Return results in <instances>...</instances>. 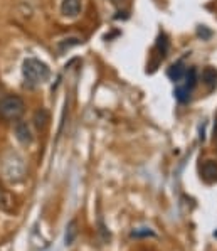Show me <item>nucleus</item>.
<instances>
[{
	"label": "nucleus",
	"mask_w": 217,
	"mask_h": 251,
	"mask_svg": "<svg viewBox=\"0 0 217 251\" xmlns=\"http://www.w3.org/2000/svg\"><path fill=\"white\" fill-rule=\"evenodd\" d=\"M22 76H24L25 86L37 88L51 78V69L44 61L37 57H27L22 64Z\"/></svg>",
	"instance_id": "obj_1"
},
{
	"label": "nucleus",
	"mask_w": 217,
	"mask_h": 251,
	"mask_svg": "<svg viewBox=\"0 0 217 251\" xmlns=\"http://www.w3.org/2000/svg\"><path fill=\"white\" fill-rule=\"evenodd\" d=\"M2 174H3V179H5L7 182H10V184L22 182L27 176L25 160L15 152L7 153L2 160Z\"/></svg>",
	"instance_id": "obj_2"
},
{
	"label": "nucleus",
	"mask_w": 217,
	"mask_h": 251,
	"mask_svg": "<svg viewBox=\"0 0 217 251\" xmlns=\"http://www.w3.org/2000/svg\"><path fill=\"white\" fill-rule=\"evenodd\" d=\"M25 103L21 96L17 95H7L0 98V118L7 122H15L24 115Z\"/></svg>",
	"instance_id": "obj_3"
},
{
	"label": "nucleus",
	"mask_w": 217,
	"mask_h": 251,
	"mask_svg": "<svg viewBox=\"0 0 217 251\" xmlns=\"http://www.w3.org/2000/svg\"><path fill=\"white\" fill-rule=\"evenodd\" d=\"M197 84V71L193 68L187 69L179 83H177V88H175V98L179 100L180 103H185L191 100V95L193 91Z\"/></svg>",
	"instance_id": "obj_4"
},
{
	"label": "nucleus",
	"mask_w": 217,
	"mask_h": 251,
	"mask_svg": "<svg viewBox=\"0 0 217 251\" xmlns=\"http://www.w3.org/2000/svg\"><path fill=\"white\" fill-rule=\"evenodd\" d=\"M14 132H15V138L21 142L22 145H29L32 142V130H30V125L24 120H19L15 122V126H14Z\"/></svg>",
	"instance_id": "obj_5"
},
{
	"label": "nucleus",
	"mask_w": 217,
	"mask_h": 251,
	"mask_svg": "<svg viewBox=\"0 0 217 251\" xmlns=\"http://www.w3.org/2000/svg\"><path fill=\"white\" fill-rule=\"evenodd\" d=\"M83 9V0H63L61 3V14L64 17H76Z\"/></svg>",
	"instance_id": "obj_6"
},
{
	"label": "nucleus",
	"mask_w": 217,
	"mask_h": 251,
	"mask_svg": "<svg viewBox=\"0 0 217 251\" xmlns=\"http://www.w3.org/2000/svg\"><path fill=\"white\" fill-rule=\"evenodd\" d=\"M202 179L205 182H216L217 180V162L216 160H205L202 164Z\"/></svg>",
	"instance_id": "obj_7"
},
{
	"label": "nucleus",
	"mask_w": 217,
	"mask_h": 251,
	"mask_svg": "<svg viewBox=\"0 0 217 251\" xmlns=\"http://www.w3.org/2000/svg\"><path fill=\"white\" fill-rule=\"evenodd\" d=\"M202 83L205 84L209 91H212L217 86V69L212 66H207L202 71Z\"/></svg>",
	"instance_id": "obj_8"
},
{
	"label": "nucleus",
	"mask_w": 217,
	"mask_h": 251,
	"mask_svg": "<svg viewBox=\"0 0 217 251\" xmlns=\"http://www.w3.org/2000/svg\"><path fill=\"white\" fill-rule=\"evenodd\" d=\"M81 42H83V41H81L79 37H66V39H61L56 44V51L59 52V56H63L66 51H69L71 48H76V46H79Z\"/></svg>",
	"instance_id": "obj_9"
},
{
	"label": "nucleus",
	"mask_w": 217,
	"mask_h": 251,
	"mask_svg": "<svg viewBox=\"0 0 217 251\" xmlns=\"http://www.w3.org/2000/svg\"><path fill=\"white\" fill-rule=\"evenodd\" d=\"M185 71H187V68H184V63L180 61V63L173 64V66L169 69V78L172 81H175V83H179V81L184 78Z\"/></svg>",
	"instance_id": "obj_10"
},
{
	"label": "nucleus",
	"mask_w": 217,
	"mask_h": 251,
	"mask_svg": "<svg viewBox=\"0 0 217 251\" xmlns=\"http://www.w3.org/2000/svg\"><path fill=\"white\" fill-rule=\"evenodd\" d=\"M76 236H77V223L71 221L68 227H66V245H72Z\"/></svg>",
	"instance_id": "obj_11"
},
{
	"label": "nucleus",
	"mask_w": 217,
	"mask_h": 251,
	"mask_svg": "<svg viewBox=\"0 0 217 251\" xmlns=\"http://www.w3.org/2000/svg\"><path fill=\"white\" fill-rule=\"evenodd\" d=\"M49 120V115L46 110H39L36 115H34V122H36V126L37 128H44L46 123H48Z\"/></svg>",
	"instance_id": "obj_12"
},
{
	"label": "nucleus",
	"mask_w": 217,
	"mask_h": 251,
	"mask_svg": "<svg viewBox=\"0 0 217 251\" xmlns=\"http://www.w3.org/2000/svg\"><path fill=\"white\" fill-rule=\"evenodd\" d=\"M157 46H158V49H160V52L165 56V52L169 51V41H167V37L162 34L160 37H158V42H157Z\"/></svg>",
	"instance_id": "obj_13"
},
{
	"label": "nucleus",
	"mask_w": 217,
	"mask_h": 251,
	"mask_svg": "<svg viewBox=\"0 0 217 251\" xmlns=\"http://www.w3.org/2000/svg\"><path fill=\"white\" fill-rule=\"evenodd\" d=\"M5 202H7V196L3 194L2 191H0V207H2V209H7V207H5Z\"/></svg>",
	"instance_id": "obj_14"
},
{
	"label": "nucleus",
	"mask_w": 217,
	"mask_h": 251,
	"mask_svg": "<svg viewBox=\"0 0 217 251\" xmlns=\"http://www.w3.org/2000/svg\"><path fill=\"white\" fill-rule=\"evenodd\" d=\"M113 2H115V3H123L125 0H113Z\"/></svg>",
	"instance_id": "obj_15"
}]
</instances>
